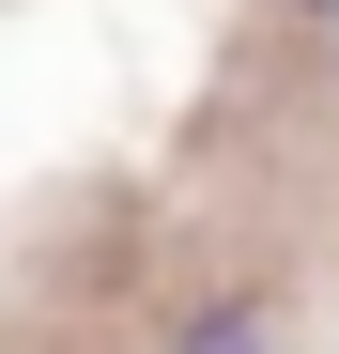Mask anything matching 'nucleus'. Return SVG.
<instances>
[{
    "mask_svg": "<svg viewBox=\"0 0 339 354\" xmlns=\"http://www.w3.org/2000/svg\"><path fill=\"white\" fill-rule=\"evenodd\" d=\"M170 354H277V308H201Z\"/></svg>",
    "mask_w": 339,
    "mask_h": 354,
    "instance_id": "obj_1",
    "label": "nucleus"
},
{
    "mask_svg": "<svg viewBox=\"0 0 339 354\" xmlns=\"http://www.w3.org/2000/svg\"><path fill=\"white\" fill-rule=\"evenodd\" d=\"M293 16H339V0H293Z\"/></svg>",
    "mask_w": 339,
    "mask_h": 354,
    "instance_id": "obj_2",
    "label": "nucleus"
}]
</instances>
